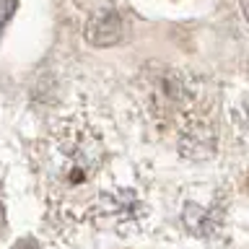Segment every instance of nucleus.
Segmentation results:
<instances>
[{
  "label": "nucleus",
  "instance_id": "1",
  "mask_svg": "<svg viewBox=\"0 0 249 249\" xmlns=\"http://www.w3.org/2000/svg\"><path fill=\"white\" fill-rule=\"evenodd\" d=\"M50 166L62 187H81L96 174L104 161V145L86 124H65L52 140Z\"/></svg>",
  "mask_w": 249,
  "mask_h": 249
},
{
  "label": "nucleus",
  "instance_id": "2",
  "mask_svg": "<svg viewBox=\"0 0 249 249\" xmlns=\"http://www.w3.org/2000/svg\"><path fill=\"white\" fill-rule=\"evenodd\" d=\"M192 101H195V83H190V78L179 70H169L159 83L153 86V96H151V109L156 114L166 117H187L192 112Z\"/></svg>",
  "mask_w": 249,
  "mask_h": 249
},
{
  "label": "nucleus",
  "instance_id": "3",
  "mask_svg": "<svg viewBox=\"0 0 249 249\" xmlns=\"http://www.w3.org/2000/svg\"><path fill=\"white\" fill-rule=\"evenodd\" d=\"M215 148H218V132L213 122L197 112H190L187 117H182V124H179V153L184 159L208 161L213 159Z\"/></svg>",
  "mask_w": 249,
  "mask_h": 249
},
{
  "label": "nucleus",
  "instance_id": "4",
  "mask_svg": "<svg viewBox=\"0 0 249 249\" xmlns=\"http://www.w3.org/2000/svg\"><path fill=\"white\" fill-rule=\"evenodd\" d=\"M86 39L93 47H112L122 39V16L114 8H99L86 21Z\"/></svg>",
  "mask_w": 249,
  "mask_h": 249
},
{
  "label": "nucleus",
  "instance_id": "5",
  "mask_svg": "<svg viewBox=\"0 0 249 249\" xmlns=\"http://www.w3.org/2000/svg\"><path fill=\"white\" fill-rule=\"evenodd\" d=\"M182 221L192 233H200V236H208V233H215L218 226L223 221V210L221 205H184L182 210Z\"/></svg>",
  "mask_w": 249,
  "mask_h": 249
},
{
  "label": "nucleus",
  "instance_id": "6",
  "mask_svg": "<svg viewBox=\"0 0 249 249\" xmlns=\"http://www.w3.org/2000/svg\"><path fill=\"white\" fill-rule=\"evenodd\" d=\"M13 249H39V244L34 239H21V241H16Z\"/></svg>",
  "mask_w": 249,
  "mask_h": 249
},
{
  "label": "nucleus",
  "instance_id": "7",
  "mask_svg": "<svg viewBox=\"0 0 249 249\" xmlns=\"http://www.w3.org/2000/svg\"><path fill=\"white\" fill-rule=\"evenodd\" d=\"M5 231V208L0 205V233Z\"/></svg>",
  "mask_w": 249,
  "mask_h": 249
},
{
  "label": "nucleus",
  "instance_id": "8",
  "mask_svg": "<svg viewBox=\"0 0 249 249\" xmlns=\"http://www.w3.org/2000/svg\"><path fill=\"white\" fill-rule=\"evenodd\" d=\"M241 13H244V18L249 21V0H241Z\"/></svg>",
  "mask_w": 249,
  "mask_h": 249
}]
</instances>
